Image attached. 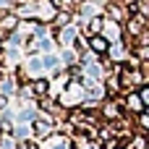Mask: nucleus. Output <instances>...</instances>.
<instances>
[{
  "label": "nucleus",
  "instance_id": "obj_1",
  "mask_svg": "<svg viewBox=\"0 0 149 149\" xmlns=\"http://www.w3.org/2000/svg\"><path fill=\"white\" fill-rule=\"evenodd\" d=\"M31 134L45 141V139H50L52 134H58V123H55L50 115H37V118L31 120Z\"/></svg>",
  "mask_w": 149,
  "mask_h": 149
},
{
  "label": "nucleus",
  "instance_id": "obj_2",
  "mask_svg": "<svg viewBox=\"0 0 149 149\" xmlns=\"http://www.w3.org/2000/svg\"><path fill=\"white\" fill-rule=\"evenodd\" d=\"M123 31H126L131 39H141L144 31H147V18H144V13H139V16H128L126 24H123Z\"/></svg>",
  "mask_w": 149,
  "mask_h": 149
},
{
  "label": "nucleus",
  "instance_id": "obj_3",
  "mask_svg": "<svg viewBox=\"0 0 149 149\" xmlns=\"http://www.w3.org/2000/svg\"><path fill=\"white\" fill-rule=\"evenodd\" d=\"M120 105H123L126 115H128V113H131V115H141V113L147 110V105H144L141 97H139V89H136V92H128L126 97H120Z\"/></svg>",
  "mask_w": 149,
  "mask_h": 149
},
{
  "label": "nucleus",
  "instance_id": "obj_4",
  "mask_svg": "<svg viewBox=\"0 0 149 149\" xmlns=\"http://www.w3.org/2000/svg\"><path fill=\"white\" fill-rule=\"evenodd\" d=\"M102 31H105V13L102 16H92V18H86L81 24V34L84 37H97Z\"/></svg>",
  "mask_w": 149,
  "mask_h": 149
},
{
  "label": "nucleus",
  "instance_id": "obj_5",
  "mask_svg": "<svg viewBox=\"0 0 149 149\" xmlns=\"http://www.w3.org/2000/svg\"><path fill=\"white\" fill-rule=\"evenodd\" d=\"M110 47H113V42L105 37V34H97V37H89V50L97 55V58H107V52H110Z\"/></svg>",
  "mask_w": 149,
  "mask_h": 149
},
{
  "label": "nucleus",
  "instance_id": "obj_6",
  "mask_svg": "<svg viewBox=\"0 0 149 149\" xmlns=\"http://www.w3.org/2000/svg\"><path fill=\"white\" fill-rule=\"evenodd\" d=\"M31 94H34V102L42 100V97H50V79L47 76H34L31 79Z\"/></svg>",
  "mask_w": 149,
  "mask_h": 149
},
{
  "label": "nucleus",
  "instance_id": "obj_7",
  "mask_svg": "<svg viewBox=\"0 0 149 149\" xmlns=\"http://www.w3.org/2000/svg\"><path fill=\"white\" fill-rule=\"evenodd\" d=\"M0 94H5V97L18 94V84H16L10 76H3V79H0Z\"/></svg>",
  "mask_w": 149,
  "mask_h": 149
},
{
  "label": "nucleus",
  "instance_id": "obj_8",
  "mask_svg": "<svg viewBox=\"0 0 149 149\" xmlns=\"http://www.w3.org/2000/svg\"><path fill=\"white\" fill-rule=\"evenodd\" d=\"M139 97H141V102L149 107V84H144V86L139 89Z\"/></svg>",
  "mask_w": 149,
  "mask_h": 149
}]
</instances>
